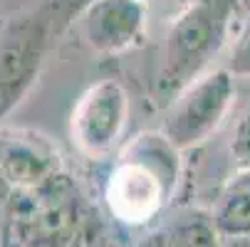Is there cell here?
Instances as JSON below:
<instances>
[{
    "instance_id": "9",
    "label": "cell",
    "mask_w": 250,
    "mask_h": 247,
    "mask_svg": "<svg viewBox=\"0 0 250 247\" xmlns=\"http://www.w3.org/2000/svg\"><path fill=\"white\" fill-rule=\"evenodd\" d=\"M134 247H223L210 210L178 208L141 235Z\"/></svg>"
},
{
    "instance_id": "5",
    "label": "cell",
    "mask_w": 250,
    "mask_h": 247,
    "mask_svg": "<svg viewBox=\"0 0 250 247\" xmlns=\"http://www.w3.org/2000/svg\"><path fill=\"white\" fill-rule=\"evenodd\" d=\"M233 99L235 77L228 69L206 72L168 104L161 133L178 151L196 149L223 124Z\"/></svg>"
},
{
    "instance_id": "3",
    "label": "cell",
    "mask_w": 250,
    "mask_h": 247,
    "mask_svg": "<svg viewBox=\"0 0 250 247\" xmlns=\"http://www.w3.org/2000/svg\"><path fill=\"white\" fill-rule=\"evenodd\" d=\"M89 0H38L0 22V119H5L38 82L42 64Z\"/></svg>"
},
{
    "instance_id": "7",
    "label": "cell",
    "mask_w": 250,
    "mask_h": 247,
    "mask_svg": "<svg viewBox=\"0 0 250 247\" xmlns=\"http://www.w3.org/2000/svg\"><path fill=\"white\" fill-rule=\"evenodd\" d=\"M62 153L52 141L32 129H0V198L10 190L38 188L64 173Z\"/></svg>"
},
{
    "instance_id": "10",
    "label": "cell",
    "mask_w": 250,
    "mask_h": 247,
    "mask_svg": "<svg viewBox=\"0 0 250 247\" xmlns=\"http://www.w3.org/2000/svg\"><path fill=\"white\" fill-rule=\"evenodd\" d=\"M210 218L223 245L250 237V186L235 178L210 208Z\"/></svg>"
},
{
    "instance_id": "8",
    "label": "cell",
    "mask_w": 250,
    "mask_h": 247,
    "mask_svg": "<svg viewBox=\"0 0 250 247\" xmlns=\"http://www.w3.org/2000/svg\"><path fill=\"white\" fill-rule=\"evenodd\" d=\"M149 0H89L80 13L87 45L99 55H119L146 38Z\"/></svg>"
},
{
    "instance_id": "14",
    "label": "cell",
    "mask_w": 250,
    "mask_h": 247,
    "mask_svg": "<svg viewBox=\"0 0 250 247\" xmlns=\"http://www.w3.org/2000/svg\"><path fill=\"white\" fill-rule=\"evenodd\" d=\"M223 247H250V237L248 240H238V242H226Z\"/></svg>"
},
{
    "instance_id": "4",
    "label": "cell",
    "mask_w": 250,
    "mask_h": 247,
    "mask_svg": "<svg viewBox=\"0 0 250 247\" xmlns=\"http://www.w3.org/2000/svg\"><path fill=\"white\" fill-rule=\"evenodd\" d=\"M240 0H191L178 10L164 42V57L154 82L161 104H171L188 84L208 72L238 15Z\"/></svg>"
},
{
    "instance_id": "12",
    "label": "cell",
    "mask_w": 250,
    "mask_h": 247,
    "mask_svg": "<svg viewBox=\"0 0 250 247\" xmlns=\"http://www.w3.org/2000/svg\"><path fill=\"white\" fill-rule=\"evenodd\" d=\"M228 72L233 77H245L250 79V18L243 22L238 38L233 42V50H230V59H228Z\"/></svg>"
},
{
    "instance_id": "11",
    "label": "cell",
    "mask_w": 250,
    "mask_h": 247,
    "mask_svg": "<svg viewBox=\"0 0 250 247\" xmlns=\"http://www.w3.org/2000/svg\"><path fill=\"white\" fill-rule=\"evenodd\" d=\"M230 161L240 175L250 173V109L240 116L233 141H230Z\"/></svg>"
},
{
    "instance_id": "2",
    "label": "cell",
    "mask_w": 250,
    "mask_h": 247,
    "mask_svg": "<svg viewBox=\"0 0 250 247\" xmlns=\"http://www.w3.org/2000/svg\"><path fill=\"white\" fill-rule=\"evenodd\" d=\"M178 153L161 131H144L122 149L102 183V200L114 223L139 230L166 215L181 178Z\"/></svg>"
},
{
    "instance_id": "1",
    "label": "cell",
    "mask_w": 250,
    "mask_h": 247,
    "mask_svg": "<svg viewBox=\"0 0 250 247\" xmlns=\"http://www.w3.org/2000/svg\"><path fill=\"white\" fill-rule=\"evenodd\" d=\"M102 220L67 171L0 198V247H102Z\"/></svg>"
},
{
    "instance_id": "6",
    "label": "cell",
    "mask_w": 250,
    "mask_h": 247,
    "mask_svg": "<svg viewBox=\"0 0 250 247\" xmlns=\"http://www.w3.org/2000/svg\"><path fill=\"white\" fill-rule=\"evenodd\" d=\"M129 119V94L122 82L102 79L75 104L69 131L77 149L89 158L112 153Z\"/></svg>"
},
{
    "instance_id": "13",
    "label": "cell",
    "mask_w": 250,
    "mask_h": 247,
    "mask_svg": "<svg viewBox=\"0 0 250 247\" xmlns=\"http://www.w3.org/2000/svg\"><path fill=\"white\" fill-rule=\"evenodd\" d=\"M161 3H168V5H173V8H178V10H184L191 0H161Z\"/></svg>"
}]
</instances>
